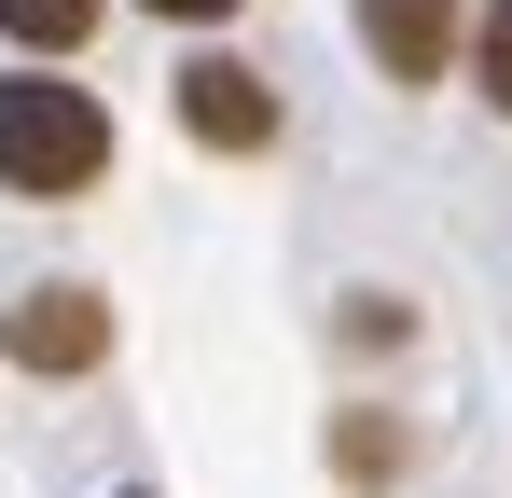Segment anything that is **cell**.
<instances>
[{"mask_svg": "<svg viewBox=\"0 0 512 498\" xmlns=\"http://www.w3.org/2000/svg\"><path fill=\"white\" fill-rule=\"evenodd\" d=\"M139 28H167V42H222V28H250V0H125Z\"/></svg>", "mask_w": 512, "mask_h": 498, "instance_id": "9", "label": "cell"}, {"mask_svg": "<svg viewBox=\"0 0 512 498\" xmlns=\"http://www.w3.org/2000/svg\"><path fill=\"white\" fill-rule=\"evenodd\" d=\"M333 346H346V360H402V346H416V305H402V291H346Z\"/></svg>", "mask_w": 512, "mask_h": 498, "instance_id": "7", "label": "cell"}, {"mask_svg": "<svg viewBox=\"0 0 512 498\" xmlns=\"http://www.w3.org/2000/svg\"><path fill=\"white\" fill-rule=\"evenodd\" d=\"M111 498H153V485H111Z\"/></svg>", "mask_w": 512, "mask_h": 498, "instance_id": "10", "label": "cell"}, {"mask_svg": "<svg viewBox=\"0 0 512 498\" xmlns=\"http://www.w3.org/2000/svg\"><path fill=\"white\" fill-rule=\"evenodd\" d=\"M402 471H416V429H402V402H346V415H333V485H346V498H388Z\"/></svg>", "mask_w": 512, "mask_h": 498, "instance_id": "5", "label": "cell"}, {"mask_svg": "<svg viewBox=\"0 0 512 498\" xmlns=\"http://www.w3.org/2000/svg\"><path fill=\"white\" fill-rule=\"evenodd\" d=\"M111 346H125L111 277H28V291H0V374L14 388H84V374H111Z\"/></svg>", "mask_w": 512, "mask_h": 498, "instance_id": "3", "label": "cell"}, {"mask_svg": "<svg viewBox=\"0 0 512 498\" xmlns=\"http://www.w3.org/2000/svg\"><path fill=\"white\" fill-rule=\"evenodd\" d=\"M167 111H180V139L222 153V166H277V139H291V97H277V70H263L236 28L167 56Z\"/></svg>", "mask_w": 512, "mask_h": 498, "instance_id": "2", "label": "cell"}, {"mask_svg": "<svg viewBox=\"0 0 512 498\" xmlns=\"http://www.w3.org/2000/svg\"><path fill=\"white\" fill-rule=\"evenodd\" d=\"M471 14L485 0H346V42H360V70L388 97H443L471 70Z\"/></svg>", "mask_w": 512, "mask_h": 498, "instance_id": "4", "label": "cell"}, {"mask_svg": "<svg viewBox=\"0 0 512 498\" xmlns=\"http://www.w3.org/2000/svg\"><path fill=\"white\" fill-rule=\"evenodd\" d=\"M125 166V125L84 70L56 56H0V194L14 208H97Z\"/></svg>", "mask_w": 512, "mask_h": 498, "instance_id": "1", "label": "cell"}, {"mask_svg": "<svg viewBox=\"0 0 512 498\" xmlns=\"http://www.w3.org/2000/svg\"><path fill=\"white\" fill-rule=\"evenodd\" d=\"M111 14H125V0H0V56H56V70H84L97 42H111Z\"/></svg>", "mask_w": 512, "mask_h": 498, "instance_id": "6", "label": "cell"}, {"mask_svg": "<svg viewBox=\"0 0 512 498\" xmlns=\"http://www.w3.org/2000/svg\"><path fill=\"white\" fill-rule=\"evenodd\" d=\"M457 83L512 125V0H485V14H471V70H457Z\"/></svg>", "mask_w": 512, "mask_h": 498, "instance_id": "8", "label": "cell"}]
</instances>
